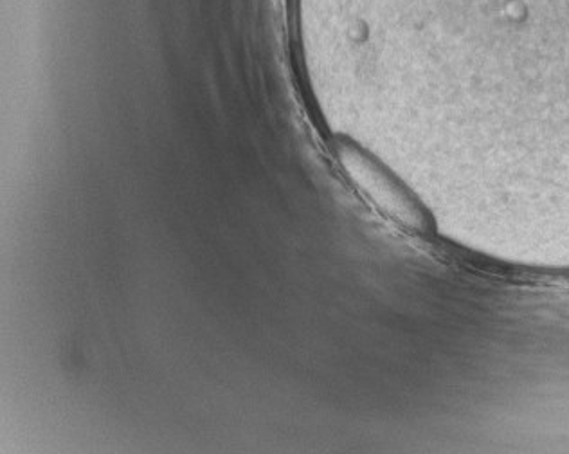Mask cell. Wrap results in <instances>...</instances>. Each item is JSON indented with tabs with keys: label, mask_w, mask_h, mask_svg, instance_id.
Masks as SVG:
<instances>
[{
	"label": "cell",
	"mask_w": 569,
	"mask_h": 454,
	"mask_svg": "<svg viewBox=\"0 0 569 454\" xmlns=\"http://www.w3.org/2000/svg\"><path fill=\"white\" fill-rule=\"evenodd\" d=\"M336 150L345 174L380 214L413 233H426L431 227L422 206L385 166L348 141L337 142Z\"/></svg>",
	"instance_id": "1"
}]
</instances>
